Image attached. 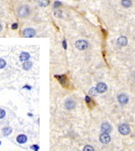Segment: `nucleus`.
I'll list each match as a JSON object with an SVG mask.
<instances>
[{
	"label": "nucleus",
	"mask_w": 135,
	"mask_h": 151,
	"mask_svg": "<svg viewBox=\"0 0 135 151\" xmlns=\"http://www.w3.org/2000/svg\"><path fill=\"white\" fill-rule=\"evenodd\" d=\"M60 5H61V3H60V1H56V2H55V3H54V7H55V8L60 7Z\"/></svg>",
	"instance_id": "nucleus-24"
},
{
	"label": "nucleus",
	"mask_w": 135,
	"mask_h": 151,
	"mask_svg": "<svg viewBox=\"0 0 135 151\" xmlns=\"http://www.w3.org/2000/svg\"><path fill=\"white\" fill-rule=\"evenodd\" d=\"M118 101H119V103H121V104H125V103H128L129 98H128V96L126 95L122 94V95H118Z\"/></svg>",
	"instance_id": "nucleus-7"
},
{
	"label": "nucleus",
	"mask_w": 135,
	"mask_h": 151,
	"mask_svg": "<svg viewBox=\"0 0 135 151\" xmlns=\"http://www.w3.org/2000/svg\"><path fill=\"white\" fill-rule=\"evenodd\" d=\"M32 67V63L31 62L30 60L25 61V62H24V64H22V68H24V70H29Z\"/></svg>",
	"instance_id": "nucleus-15"
},
{
	"label": "nucleus",
	"mask_w": 135,
	"mask_h": 151,
	"mask_svg": "<svg viewBox=\"0 0 135 151\" xmlns=\"http://www.w3.org/2000/svg\"><path fill=\"white\" fill-rule=\"evenodd\" d=\"M76 45V48L79 50H84L88 47V42L87 40H79L77 42H76L75 43Z\"/></svg>",
	"instance_id": "nucleus-2"
},
{
	"label": "nucleus",
	"mask_w": 135,
	"mask_h": 151,
	"mask_svg": "<svg viewBox=\"0 0 135 151\" xmlns=\"http://www.w3.org/2000/svg\"><path fill=\"white\" fill-rule=\"evenodd\" d=\"M110 140H111V138H110V136L108 135V133H105V132H104L103 134H101V135H100V141H101L103 144L109 143Z\"/></svg>",
	"instance_id": "nucleus-5"
},
{
	"label": "nucleus",
	"mask_w": 135,
	"mask_h": 151,
	"mask_svg": "<svg viewBox=\"0 0 135 151\" xmlns=\"http://www.w3.org/2000/svg\"><path fill=\"white\" fill-rule=\"evenodd\" d=\"M101 130H102V131H103V132H105V133H109V132L112 130V128H111V126H110L109 123H107V122H105V123L102 124Z\"/></svg>",
	"instance_id": "nucleus-10"
},
{
	"label": "nucleus",
	"mask_w": 135,
	"mask_h": 151,
	"mask_svg": "<svg viewBox=\"0 0 135 151\" xmlns=\"http://www.w3.org/2000/svg\"><path fill=\"white\" fill-rule=\"evenodd\" d=\"M1 143H2V142H1V141H0V145H1Z\"/></svg>",
	"instance_id": "nucleus-30"
},
{
	"label": "nucleus",
	"mask_w": 135,
	"mask_h": 151,
	"mask_svg": "<svg viewBox=\"0 0 135 151\" xmlns=\"http://www.w3.org/2000/svg\"><path fill=\"white\" fill-rule=\"evenodd\" d=\"M2 29H3V27H2V25H1V24H0V32H1V31H2Z\"/></svg>",
	"instance_id": "nucleus-29"
},
{
	"label": "nucleus",
	"mask_w": 135,
	"mask_h": 151,
	"mask_svg": "<svg viewBox=\"0 0 135 151\" xmlns=\"http://www.w3.org/2000/svg\"><path fill=\"white\" fill-rule=\"evenodd\" d=\"M38 4L41 7H45L48 5H50V0H39Z\"/></svg>",
	"instance_id": "nucleus-16"
},
{
	"label": "nucleus",
	"mask_w": 135,
	"mask_h": 151,
	"mask_svg": "<svg viewBox=\"0 0 135 151\" xmlns=\"http://www.w3.org/2000/svg\"><path fill=\"white\" fill-rule=\"evenodd\" d=\"M5 66H7V62H5V60H3V59H0V69L4 68Z\"/></svg>",
	"instance_id": "nucleus-20"
},
{
	"label": "nucleus",
	"mask_w": 135,
	"mask_h": 151,
	"mask_svg": "<svg viewBox=\"0 0 135 151\" xmlns=\"http://www.w3.org/2000/svg\"><path fill=\"white\" fill-rule=\"evenodd\" d=\"M85 99H86V102H87V103H88V104H89V103H93V102H92V100L90 99L89 96H86Z\"/></svg>",
	"instance_id": "nucleus-25"
},
{
	"label": "nucleus",
	"mask_w": 135,
	"mask_h": 151,
	"mask_svg": "<svg viewBox=\"0 0 135 151\" xmlns=\"http://www.w3.org/2000/svg\"><path fill=\"white\" fill-rule=\"evenodd\" d=\"M118 130H119L120 133L122 134V135H127V134L130 133V127L126 123L121 124L119 128H118Z\"/></svg>",
	"instance_id": "nucleus-4"
},
{
	"label": "nucleus",
	"mask_w": 135,
	"mask_h": 151,
	"mask_svg": "<svg viewBox=\"0 0 135 151\" xmlns=\"http://www.w3.org/2000/svg\"><path fill=\"white\" fill-rule=\"evenodd\" d=\"M24 88H26V89H31V86H24Z\"/></svg>",
	"instance_id": "nucleus-28"
},
{
	"label": "nucleus",
	"mask_w": 135,
	"mask_h": 151,
	"mask_svg": "<svg viewBox=\"0 0 135 151\" xmlns=\"http://www.w3.org/2000/svg\"><path fill=\"white\" fill-rule=\"evenodd\" d=\"M122 5L124 7H130L132 5V0H122Z\"/></svg>",
	"instance_id": "nucleus-17"
},
{
	"label": "nucleus",
	"mask_w": 135,
	"mask_h": 151,
	"mask_svg": "<svg viewBox=\"0 0 135 151\" xmlns=\"http://www.w3.org/2000/svg\"><path fill=\"white\" fill-rule=\"evenodd\" d=\"M29 59H30V54L25 51L22 52L19 57V60H20V61H22V62H25V61H27Z\"/></svg>",
	"instance_id": "nucleus-11"
},
{
	"label": "nucleus",
	"mask_w": 135,
	"mask_h": 151,
	"mask_svg": "<svg viewBox=\"0 0 135 151\" xmlns=\"http://www.w3.org/2000/svg\"><path fill=\"white\" fill-rule=\"evenodd\" d=\"M17 14L18 15L20 16L21 18H26L28 17L30 15V7L26 5H21L17 10Z\"/></svg>",
	"instance_id": "nucleus-1"
},
{
	"label": "nucleus",
	"mask_w": 135,
	"mask_h": 151,
	"mask_svg": "<svg viewBox=\"0 0 135 151\" xmlns=\"http://www.w3.org/2000/svg\"><path fill=\"white\" fill-rule=\"evenodd\" d=\"M65 107H66V109H68V110H73L76 107L75 101L70 100V99L67 100V101L65 102Z\"/></svg>",
	"instance_id": "nucleus-6"
},
{
	"label": "nucleus",
	"mask_w": 135,
	"mask_h": 151,
	"mask_svg": "<svg viewBox=\"0 0 135 151\" xmlns=\"http://www.w3.org/2000/svg\"><path fill=\"white\" fill-rule=\"evenodd\" d=\"M16 141L19 144H24L27 142V136L24 135V134H20L16 138Z\"/></svg>",
	"instance_id": "nucleus-8"
},
{
	"label": "nucleus",
	"mask_w": 135,
	"mask_h": 151,
	"mask_svg": "<svg viewBox=\"0 0 135 151\" xmlns=\"http://www.w3.org/2000/svg\"><path fill=\"white\" fill-rule=\"evenodd\" d=\"M54 15L56 16V17H59V18H61L63 16L62 12H61L60 10H56V11L54 12Z\"/></svg>",
	"instance_id": "nucleus-19"
},
{
	"label": "nucleus",
	"mask_w": 135,
	"mask_h": 151,
	"mask_svg": "<svg viewBox=\"0 0 135 151\" xmlns=\"http://www.w3.org/2000/svg\"><path fill=\"white\" fill-rule=\"evenodd\" d=\"M62 44H63V47H64V49H67V43H66V40H63V42H62Z\"/></svg>",
	"instance_id": "nucleus-27"
},
{
	"label": "nucleus",
	"mask_w": 135,
	"mask_h": 151,
	"mask_svg": "<svg viewBox=\"0 0 135 151\" xmlns=\"http://www.w3.org/2000/svg\"><path fill=\"white\" fill-rule=\"evenodd\" d=\"M5 111L4 109H2V108H0V120L5 118Z\"/></svg>",
	"instance_id": "nucleus-22"
},
{
	"label": "nucleus",
	"mask_w": 135,
	"mask_h": 151,
	"mask_svg": "<svg viewBox=\"0 0 135 151\" xmlns=\"http://www.w3.org/2000/svg\"><path fill=\"white\" fill-rule=\"evenodd\" d=\"M117 43L119 44L120 46H125L126 44L128 43V40L125 36H121V37L118 38L117 40Z\"/></svg>",
	"instance_id": "nucleus-12"
},
{
	"label": "nucleus",
	"mask_w": 135,
	"mask_h": 151,
	"mask_svg": "<svg viewBox=\"0 0 135 151\" xmlns=\"http://www.w3.org/2000/svg\"><path fill=\"white\" fill-rule=\"evenodd\" d=\"M97 89L98 93H105V92L107 90V85L104 83H99L97 85Z\"/></svg>",
	"instance_id": "nucleus-9"
},
{
	"label": "nucleus",
	"mask_w": 135,
	"mask_h": 151,
	"mask_svg": "<svg viewBox=\"0 0 135 151\" xmlns=\"http://www.w3.org/2000/svg\"><path fill=\"white\" fill-rule=\"evenodd\" d=\"M17 27H18L17 24H14L13 25H12V29H13V30H16V29H17Z\"/></svg>",
	"instance_id": "nucleus-26"
},
{
	"label": "nucleus",
	"mask_w": 135,
	"mask_h": 151,
	"mask_svg": "<svg viewBox=\"0 0 135 151\" xmlns=\"http://www.w3.org/2000/svg\"><path fill=\"white\" fill-rule=\"evenodd\" d=\"M31 148H32L33 151H38L40 148H39L38 145H32V146H31Z\"/></svg>",
	"instance_id": "nucleus-23"
},
{
	"label": "nucleus",
	"mask_w": 135,
	"mask_h": 151,
	"mask_svg": "<svg viewBox=\"0 0 135 151\" xmlns=\"http://www.w3.org/2000/svg\"><path fill=\"white\" fill-rule=\"evenodd\" d=\"M83 151H94V148L92 146L87 145V146H85V148H83Z\"/></svg>",
	"instance_id": "nucleus-21"
},
{
	"label": "nucleus",
	"mask_w": 135,
	"mask_h": 151,
	"mask_svg": "<svg viewBox=\"0 0 135 151\" xmlns=\"http://www.w3.org/2000/svg\"><path fill=\"white\" fill-rule=\"evenodd\" d=\"M55 77L59 79V81L60 82L61 85H64V86H66V85H67V78H66L65 76H55Z\"/></svg>",
	"instance_id": "nucleus-14"
},
{
	"label": "nucleus",
	"mask_w": 135,
	"mask_h": 151,
	"mask_svg": "<svg viewBox=\"0 0 135 151\" xmlns=\"http://www.w3.org/2000/svg\"><path fill=\"white\" fill-rule=\"evenodd\" d=\"M35 31H34L32 28H26V29L24 30L22 32V35L25 38H32L35 36Z\"/></svg>",
	"instance_id": "nucleus-3"
},
{
	"label": "nucleus",
	"mask_w": 135,
	"mask_h": 151,
	"mask_svg": "<svg viewBox=\"0 0 135 151\" xmlns=\"http://www.w3.org/2000/svg\"><path fill=\"white\" fill-rule=\"evenodd\" d=\"M98 94V91L97 89V87H93V88H91L89 90V95H97Z\"/></svg>",
	"instance_id": "nucleus-18"
},
{
	"label": "nucleus",
	"mask_w": 135,
	"mask_h": 151,
	"mask_svg": "<svg viewBox=\"0 0 135 151\" xmlns=\"http://www.w3.org/2000/svg\"><path fill=\"white\" fill-rule=\"evenodd\" d=\"M12 131H13V129L11 127H5V128H3V130H2V133H3V135L5 137L9 136L10 134L12 133Z\"/></svg>",
	"instance_id": "nucleus-13"
}]
</instances>
